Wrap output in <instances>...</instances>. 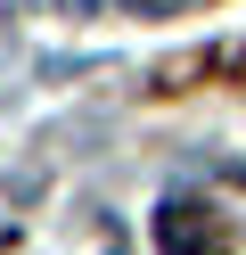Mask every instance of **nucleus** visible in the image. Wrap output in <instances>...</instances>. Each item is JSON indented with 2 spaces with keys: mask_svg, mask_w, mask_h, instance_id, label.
Wrapping results in <instances>:
<instances>
[{
  "mask_svg": "<svg viewBox=\"0 0 246 255\" xmlns=\"http://www.w3.org/2000/svg\"><path fill=\"white\" fill-rule=\"evenodd\" d=\"M156 255H222V214L197 198H172L156 214Z\"/></svg>",
  "mask_w": 246,
  "mask_h": 255,
  "instance_id": "1",
  "label": "nucleus"
}]
</instances>
